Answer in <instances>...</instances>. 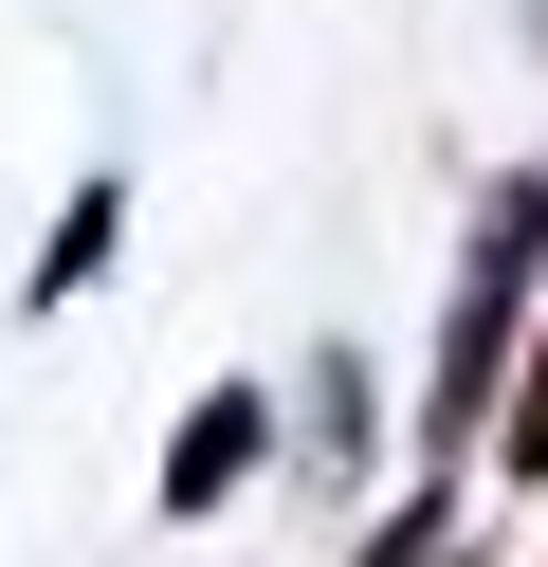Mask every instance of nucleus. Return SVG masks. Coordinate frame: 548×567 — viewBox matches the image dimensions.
<instances>
[{"mask_svg": "<svg viewBox=\"0 0 548 567\" xmlns=\"http://www.w3.org/2000/svg\"><path fill=\"white\" fill-rule=\"evenodd\" d=\"M530 293H548V184H475L457 293H438V348H421V457L438 476L494 440V384H511V348H530Z\"/></svg>", "mask_w": 548, "mask_h": 567, "instance_id": "1", "label": "nucleus"}, {"mask_svg": "<svg viewBox=\"0 0 548 567\" xmlns=\"http://www.w3.org/2000/svg\"><path fill=\"white\" fill-rule=\"evenodd\" d=\"M256 457H275V403H256V384H201V403H183V440H165V513H219Z\"/></svg>", "mask_w": 548, "mask_h": 567, "instance_id": "2", "label": "nucleus"}, {"mask_svg": "<svg viewBox=\"0 0 548 567\" xmlns=\"http://www.w3.org/2000/svg\"><path fill=\"white\" fill-rule=\"evenodd\" d=\"M110 238H128V184H73V202H55V257H37V311H73V293H92V275H110Z\"/></svg>", "mask_w": 548, "mask_h": 567, "instance_id": "3", "label": "nucleus"}, {"mask_svg": "<svg viewBox=\"0 0 548 567\" xmlns=\"http://www.w3.org/2000/svg\"><path fill=\"white\" fill-rule=\"evenodd\" d=\"M348 567H494V549H475V513H457V494H402V513L365 530Z\"/></svg>", "mask_w": 548, "mask_h": 567, "instance_id": "4", "label": "nucleus"}, {"mask_svg": "<svg viewBox=\"0 0 548 567\" xmlns=\"http://www.w3.org/2000/svg\"><path fill=\"white\" fill-rule=\"evenodd\" d=\"M494 457L548 494V293H530V348H511V384H494Z\"/></svg>", "mask_w": 548, "mask_h": 567, "instance_id": "5", "label": "nucleus"}, {"mask_svg": "<svg viewBox=\"0 0 548 567\" xmlns=\"http://www.w3.org/2000/svg\"><path fill=\"white\" fill-rule=\"evenodd\" d=\"M365 403H384V384L329 348V367H311V476H348V457H365Z\"/></svg>", "mask_w": 548, "mask_h": 567, "instance_id": "6", "label": "nucleus"}, {"mask_svg": "<svg viewBox=\"0 0 548 567\" xmlns=\"http://www.w3.org/2000/svg\"><path fill=\"white\" fill-rule=\"evenodd\" d=\"M511 19H530V55H548V0H511Z\"/></svg>", "mask_w": 548, "mask_h": 567, "instance_id": "7", "label": "nucleus"}]
</instances>
